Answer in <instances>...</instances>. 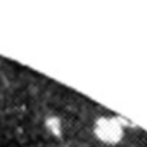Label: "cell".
I'll return each mask as SVG.
<instances>
[{"mask_svg": "<svg viewBox=\"0 0 147 147\" xmlns=\"http://www.w3.org/2000/svg\"><path fill=\"white\" fill-rule=\"evenodd\" d=\"M125 121L121 118L116 116H100L95 123H94V133L95 137L109 145H114L118 142H121L123 135H125Z\"/></svg>", "mask_w": 147, "mask_h": 147, "instance_id": "1", "label": "cell"}, {"mask_svg": "<svg viewBox=\"0 0 147 147\" xmlns=\"http://www.w3.org/2000/svg\"><path fill=\"white\" fill-rule=\"evenodd\" d=\"M47 130H49L52 135L59 137V135L62 133V125H61L59 118H49V119H47Z\"/></svg>", "mask_w": 147, "mask_h": 147, "instance_id": "2", "label": "cell"}]
</instances>
